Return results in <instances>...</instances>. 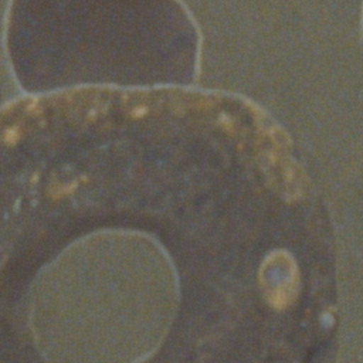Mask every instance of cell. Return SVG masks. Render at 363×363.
Listing matches in <instances>:
<instances>
[{"label":"cell","mask_w":363,"mask_h":363,"mask_svg":"<svg viewBox=\"0 0 363 363\" xmlns=\"http://www.w3.org/2000/svg\"><path fill=\"white\" fill-rule=\"evenodd\" d=\"M284 258H285V254H282V252H278L271 257L269 261L274 265V268L277 269V272H272L271 269L269 271L272 274L262 271V274L268 277V279H265V282H268V281L274 282V288H271V291L268 292L267 296H269L271 303H274L278 308H285L286 305H289L292 302L294 294H295V285H296V281H295L296 269H295L292 259H289V262L285 265L284 272L281 271Z\"/></svg>","instance_id":"cell-1"}]
</instances>
